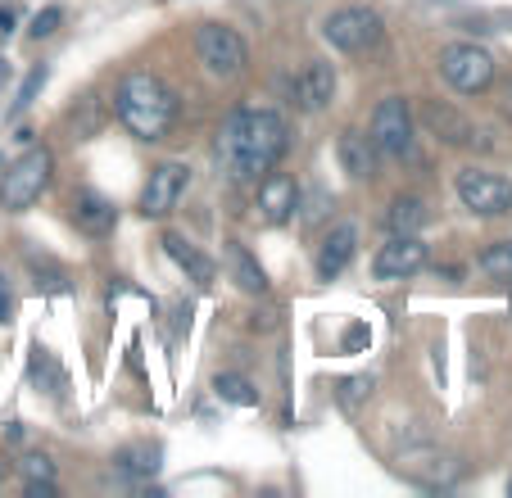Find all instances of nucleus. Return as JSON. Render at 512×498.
I'll use <instances>...</instances> for the list:
<instances>
[{
    "mask_svg": "<svg viewBox=\"0 0 512 498\" xmlns=\"http://www.w3.org/2000/svg\"><path fill=\"white\" fill-rule=\"evenodd\" d=\"M195 59L204 64L209 77L232 82V77H241L245 64H250V46H245V37L236 28H227V23H204V28L195 32Z\"/></svg>",
    "mask_w": 512,
    "mask_h": 498,
    "instance_id": "obj_4",
    "label": "nucleus"
},
{
    "mask_svg": "<svg viewBox=\"0 0 512 498\" xmlns=\"http://www.w3.org/2000/svg\"><path fill=\"white\" fill-rule=\"evenodd\" d=\"M41 82H46V68H37V73L28 77V87H23V96H19V109H28V105H32V96H37Z\"/></svg>",
    "mask_w": 512,
    "mask_h": 498,
    "instance_id": "obj_26",
    "label": "nucleus"
},
{
    "mask_svg": "<svg viewBox=\"0 0 512 498\" xmlns=\"http://www.w3.org/2000/svg\"><path fill=\"white\" fill-rule=\"evenodd\" d=\"M440 77L463 96H481L494 82V55L476 41H458V46L440 50Z\"/></svg>",
    "mask_w": 512,
    "mask_h": 498,
    "instance_id": "obj_6",
    "label": "nucleus"
},
{
    "mask_svg": "<svg viewBox=\"0 0 512 498\" xmlns=\"http://www.w3.org/2000/svg\"><path fill=\"white\" fill-rule=\"evenodd\" d=\"M381 37H386V23L368 5H345V10L322 19V41L345 50V55H363V50L381 46Z\"/></svg>",
    "mask_w": 512,
    "mask_h": 498,
    "instance_id": "obj_5",
    "label": "nucleus"
},
{
    "mask_svg": "<svg viewBox=\"0 0 512 498\" xmlns=\"http://www.w3.org/2000/svg\"><path fill=\"white\" fill-rule=\"evenodd\" d=\"M114 471H123V476H132V480L155 476V471H159V449H155V444H132V449H118L114 453Z\"/></svg>",
    "mask_w": 512,
    "mask_h": 498,
    "instance_id": "obj_20",
    "label": "nucleus"
},
{
    "mask_svg": "<svg viewBox=\"0 0 512 498\" xmlns=\"http://www.w3.org/2000/svg\"><path fill=\"white\" fill-rule=\"evenodd\" d=\"M290 100H295V109H304V114L327 109L331 100H336V68H331L327 59H309L300 73L290 77Z\"/></svg>",
    "mask_w": 512,
    "mask_h": 498,
    "instance_id": "obj_11",
    "label": "nucleus"
},
{
    "mask_svg": "<svg viewBox=\"0 0 512 498\" xmlns=\"http://www.w3.org/2000/svg\"><path fill=\"white\" fill-rule=\"evenodd\" d=\"M426 245L422 236H390L386 245L377 249V259H372V277L377 281H408L426 268Z\"/></svg>",
    "mask_w": 512,
    "mask_h": 498,
    "instance_id": "obj_10",
    "label": "nucleus"
},
{
    "mask_svg": "<svg viewBox=\"0 0 512 498\" xmlns=\"http://www.w3.org/2000/svg\"><path fill=\"white\" fill-rule=\"evenodd\" d=\"M73 222H78L82 231H91V236H105V231L114 227V204L96 191H78V200H73Z\"/></svg>",
    "mask_w": 512,
    "mask_h": 498,
    "instance_id": "obj_18",
    "label": "nucleus"
},
{
    "mask_svg": "<svg viewBox=\"0 0 512 498\" xmlns=\"http://www.w3.org/2000/svg\"><path fill=\"white\" fill-rule=\"evenodd\" d=\"M114 109H118V123L136 141H164L173 132L177 114H182V100H177V91L159 73H127L114 91Z\"/></svg>",
    "mask_w": 512,
    "mask_h": 498,
    "instance_id": "obj_2",
    "label": "nucleus"
},
{
    "mask_svg": "<svg viewBox=\"0 0 512 498\" xmlns=\"http://www.w3.org/2000/svg\"><path fill=\"white\" fill-rule=\"evenodd\" d=\"M372 141L386 159H408L413 154V109H408L404 96H386L372 114Z\"/></svg>",
    "mask_w": 512,
    "mask_h": 498,
    "instance_id": "obj_8",
    "label": "nucleus"
},
{
    "mask_svg": "<svg viewBox=\"0 0 512 498\" xmlns=\"http://www.w3.org/2000/svg\"><path fill=\"white\" fill-rule=\"evenodd\" d=\"M50 173H55V154H50L46 145H37V150H23L19 159L5 168V182H0V209H10V213L32 209V204L46 195Z\"/></svg>",
    "mask_w": 512,
    "mask_h": 498,
    "instance_id": "obj_3",
    "label": "nucleus"
},
{
    "mask_svg": "<svg viewBox=\"0 0 512 498\" xmlns=\"http://www.w3.org/2000/svg\"><path fill=\"white\" fill-rule=\"evenodd\" d=\"M259 218L263 222H272V227H277V222H286V218H295V204H300V186H295V177H286V173H277V168H272L268 177H259Z\"/></svg>",
    "mask_w": 512,
    "mask_h": 498,
    "instance_id": "obj_12",
    "label": "nucleus"
},
{
    "mask_svg": "<svg viewBox=\"0 0 512 498\" xmlns=\"http://www.w3.org/2000/svg\"><path fill=\"white\" fill-rule=\"evenodd\" d=\"M386 227H390V236H417V231L426 227V209H422V200H413V195L395 200V204L386 209Z\"/></svg>",
    "mask_w": 512,
    "mask_h": 498,
    "instance_id": "obj_19",
    "label": "nucleus"
},
{
    "mask_svg": "<svg viewBox=\"0 0 512 498\" xmlns=\"http://www.w3.org/2000/svg\"><path fill=\"white\" fill-rule=\"evenodd\" d=\"M164 249H168V259H173L177 268H182L186 277L195 281V286H209V281L218 277V268H213V263L204 259V254L186 236H177V231H168V236H164Z\"/></svg>",
    "mask_w": 512,
    "mask_h": 498,
    "instance_id": "obj_16",
    "label": "nucleus"
},
{
    "mask_svg": "<svg viewBox=\"0 0 512 498\" xmlns=\"http://www.w3.org/2000/svg\"><path fill=\"white\" fill-rule=\"evenodd\" d=\"M227 272H232V281L245 295H263V290H268V277H263L259 259H254L241 240H227Z\"/></svg>",
    "mask_w": 512,
    "mask_h": 498,
    "instance_id": "obj_17",
    "label": "nucleus"
},
{
    "mask_svg": "<svg viewBox=\"0 0 512 498\" xmlns=\"http://www.w3.org/2000/svg\"><path fill=\"white\" fill-rule=\"evenodd\" d=\"M10 28H14V14H10V10H0V41L10 37Z\"/></svg>",
    "mask_w": 512,
    "mask_h": 498,
    "instance_id": "obj_28",
    "label": "nucleus"
},
{
    "mask_svg": "<svg viewBox=\"0 0 512 498\" xmlns=\"http://www.w3.org/2000/svg\"><path fill=\"white\" fill-rule=\"evenodd\" d=\"M476 268H481L490 281H508L512 286V240H494L490 249H481Z\"/></svg>",
    "mask_w": 512,
    "mask_h": 498,
    "instance_id": "obj_21",
    "label": "nucleus"
},
{
    "mask_svg": "<svg viewBox=\"0 0 512 498\" xmlns=\"http://www.w3.org/2000/svg\"><path fill=\"white\" fill-rule=\"evenodd\" d=\"M354 254H358V227H354V222L331 227L327 236H322V245H318V277L322 281L340 277V272L349 268V259H354Z\"/></svg>",
    "mask_w": 512,
    "mask_h": 498,
    "instance_id": "obj_14",
    "label": "nucleus"
},
{
    "mask_svg": "<svg viewBox=\"0 0 512 498\" xmlns=\"http://www.w3.org/2000/svg\"><path fill=\"white\" fill-rule=\"evenodd\" d=\"M59 23H64V10H55V5H50V10H41L37 19H32V37H50V32L59 28Z\"/></svg>",
    "mask_w": 512,
    "mask_h": 498,
    "instance_id": "obj_24",
    "label": "nucleus"
},
{
    "mask_svg": "<svg viewBox=\"0 0 512 498\" xmlns=\"http://www.w3.org/2000/svg\"><path fill=\"white\" fill-rule=\"evenodd\" d=\"M336 154H340V168H345L354 182H372L381 168V150L377 141H372L368 132H358V127H349V132H340L336 141Z\"/></svg>",
    "mask_w": 512,
    "mask_h": 498,
    "instance_id": "obj_13",
    "label": "nucleus"
},
{
    "mask_svg": "<svg viewBox=\"0 0 512 498\" xmlns=\"http://www.w3.org/2000/svg\"><path fill=\"white\" fill-rule=\"evenodd\" d=\"M23 476L28 480H55V462H50L46 453H28V458H23Z\"/></svg>",
    "mask_w": 512,
    "mask_h": 498,
    "instance_id": "obj_23",
    "label": "nucleus"
},
{
    "mask_svg": "<svg viewBox=\"0 0 512 498\" xmlns=\"http://www.w3.org/2000/svg\"><path fill=\"white\" fill-rule=\"evenodd\" d=\"M422 123L431 127L435 136H440V141L445 145H472L476 141V127L467 123L463 114H458V109H449V105H422Z\"/></svg>",
    "mask_w": 512,
    "mask_h": 498,
    "instance_id": "obj_15",
    "label": "nucleus"
},
{
    "mask_svg": "<svg viewBox=\"0 0 512 498\" xmlns=\"http://www.w3.org/2000/svg\"><path fill=\"white\" fill-rule=\"evenodd\" d=\"M213 394L223 403H236V408H254L259 403V390H254L245 376H236V372H223L218 381H213Z\"/></svg>",
    "mask_w": 512,
    "mask_h": 498,
    "instance_id": "obj_22",
    "label": "nucleus"
},
{
    "mask_svg": "<svg viewBox=\"0 0 512 498\" xmlns=\"http://www.w3.org/2000/svg\"><path fill=\"white\" fill-rule=\"evenodd\" d=\"M10 308H14V299H10V290H5V281H0V322L10 317Z\"/></svg>",
    "mask_w": 512,
    "mask_h": 498,
    "instance_id": "obj_27",
    "label": "nucleus"
},
{
    "mask_svg": "<svg viewBox=\"0 0 512 498\" xmlns=\"http://www.w3.org/2000/svg\"><path fill=\"white\" fill-rule=\"evenodd\" d=\"M508 118H512V87H508Z\"/></svg>",
    "mask_w": 512,
    "mask_h": 498,
    "instance_id": "obj_29",
    "label": "nucleus"
},
{
    "mask_svg": "<svg viewBox=\"0 0 512 498\" xmlns=\"http://www.w3.org/2000/svg\"><path fill=\"white\" fill-rule=\"evenodd\" d=\"M368 390H372V376H354V381L340 385V403H358Z\"/></svg>",
    "mask_w": 512,
    "mask_h": 498,
    "instance_id": "obj_25",
    "label": "nucleus"
},
{
    "mask_svg": "<svg viewBox=\"0 0 512 498\" xmlns=\"http://www.w3.org/2000/svg\"><path fill=\"white\" fill-rule=\"evenodd\" d=\"M454 191L463 200V209H472L476 218H503L512 213V182L499 173H485V168H463L454 177Z\"/></svg>",
    "mask_w": 512,
    "mask_h": 498,
    "instance_id": "obj_7",
    "label": "nucleus"
},
{
    "mask_svg": "<svg viewBox=\"0 0 512 498\" xmlns=\"http://www.w3.org/2000/svg\"><path fill=\"white\" fill-rule=\"evenodd\" d=\"M290 150V123L277 109H236L227 114V123L218 127V168L232 182H259L281 163V154Z\"/></svg>",
    "mask_w": 512,
    "mask_h": 498,
    "instance_id": "obj_1",
    "label": "nucleus"
},
{
    "mask_svg": "<svg viewBox=\"0 0 512 498\" xmlns=\"http://www.w3.org/2000/svg\"><path fill=\"white\" fill-rule=\"evenodd\" d=\"M186 186H191V168L182 159H164L150 168V182L141 191V213L145 218H168L182 204Z\"/></svg>",
    "mask_w": 512,
    "mask_h": 498,
    "instance_id": "obj_9",
    "label": "nucleus"
}]
</instances>
